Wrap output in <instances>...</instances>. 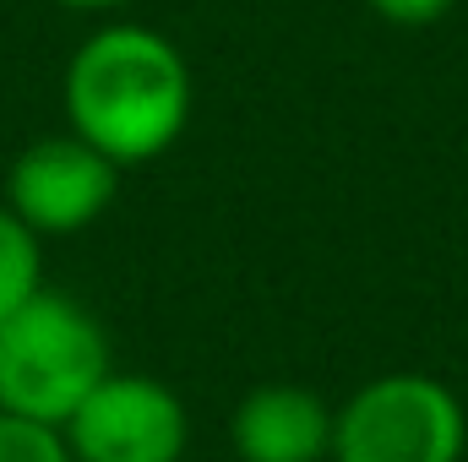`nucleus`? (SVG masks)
<instances>
[{
  "mask_svg": "<svg viewBox=\"0 0 468 462\" xmlns=\"http://www.w3.org/2000/svg\"><path fill=\"white\" fill-rule=\"evenodd\" d=\"M60 104L66 131L93 142L120 169L153 163L191 120V66L158 27L110 22L66 60Z\"/></svg>",
  "mask_w": 468,
  "mask_h": 462,
  "instance_id": "nucleus-1",
  "label": "nucleus"
},
{
  "mask_svg": "<svg viewBox=\"0 0 468 462\" xmlns=\"http://www.w3.org/2000/svg\"><path fill=\"white\" fill-rule=\"evenodd\" d=\"M110 338L88 305L60 289H38L0 316V408L44 425H66L71 408L110 375Z\"/></svg>",
  "mask_w": 468,
  "mask_h": 462,
  "instance_id": "nucleus-2",
  "label": "nucleus"
},
{
  "mask_svg": "<svg viewBox=\"0 0 468 462\" xmlns=\"http://www.w3.org/2000/svg\"><path fill=\"white\" fill-rule=\"evenodd\" d=\"M468 441L463 403L436 375H376L333 408V462H458Z\"/></svg>",
  "mask_w": 468,
  "mask_h": 462,
  "instance_id": "nucleus-3",
  "label": "nucleus"
},
{
  "mask_svg": "<svg viewBox=\"0 0 468 462\" xmlns=\"http://www.w3.org/2000/svg\"><path fill=\"white\" fill-rule=\"evenodd\" d=\"M71 462H180L191 414L158 375L110 370L60 425Z\"/></svg>",
  "mask_w": 468,
  "mask_h": 462,
  "instance_id": "nucleus-4",
  "label": "nucleus"
},
{
  "mask_svg": "<svg viewBox=\"0 0 468 462\" xmlns=\"http://www.w3.org/2000/svg\"><path fill=\"white\" fill-rule=\"evenodd\" d=\"M120 191V163L104 158L93 142L77 131L38 136L27 142L11 169H5V207L38 234V239H66V234L93 229Z\"/></svg>",
  "mask_w": 468,
  "mask_h": 462,
  "instance_id": "nucleus-5",
  "label": "nucleus"
},
{
  "mask_svg": "<svg viewBox=\"0 0 468 462\" xmlns=\"http://www.w3.org/2000/svg\"><path fill=\"white\" fill-rule=\"evenodd\" d=\"M229 441L239 462H322L333 452V408L311 386L267 381L234 403Z\"/></svg>",
  "mask_w": 468,
  "mask_h": 462,
  "instance_id": "nucleus-6",
  "label": "nucleus"
},
{
  "mask_svg": "<svg viewBox=\"0 0 468 462\" xmlns=\"http://www.w3.org/2000/svg\"><path fill=\"white\" fill-rule=\"evenodd\" d=\"M44 289V239L0 202V316Z\"/></svg>",
  "mask_w": 468,
  "mask_h": 462,
  "instance_id": "nucleus-7",
  "label": "nucleus"
},
{
  "mask_svg": "<svg viewBox=\"0 0 468 462\" xmlns=\"http://www.w3.org/2000/svg\"><path fill=\"white\" fill-rule=\"evenodd\" d=\"M0 462H71V446H66L60 425L22 419V414L0 408Z\"/></svg>",
  "mask_w": 468,
  "mask_h": 462,
  "instance_id": "nucleus-8",
  "label": "nucleus"
},
{
  "mask_svg": "<svg viewBox=\"0 0 468 462\" xmlns=\"http://www.w3.org/2000/svg\"><path fill=\"white\" fill-rule=\"evenodd\" d=\"M376 16H387V22H398V27H431V22H441L458 0H365Z\"/></svg>",
  "mask_w": 468,
  "mask_h": 462,
  "instance_id": "nucleus-9",
  "label": "nucleus"
},
{
  "mask_svg": "<svg viewBox=\"0 0 468 462\" xmlns=\"http://www.w3.org/2000/svg\"><path fill=\"white\" fill-rule=\"evenodd\" d=\"M55 5H71V11H110V5H125V0H55Z\"/></svg>",
  "mask_w": 468,
  "mask_h": 462,
  "instance_id": "nucleus-10",
  "label": "nucleus"
}]
</instances>
